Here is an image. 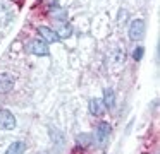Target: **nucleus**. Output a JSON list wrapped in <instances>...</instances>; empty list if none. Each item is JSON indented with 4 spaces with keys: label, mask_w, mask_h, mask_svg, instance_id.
<instances>
[{
    "label": "nucleus",
    "mask_w": 160,
    "mask_h": 154,
    "mask_svg": "<svg viewBox=\"0 0 160 154\" xmlns=\"http://www.w3.org/2000/svg\"><path fill=\"white\" fill-rule=\"evenodd\" d=\"M128 34L131 41H141L146 34V22L143 19H132L129 24Z\"/></svg>",
    "instance_id": "1"
},
{
    "label": "nucleus",
    "mask_w": 160,
    "mask_h": 154,
    "mask_svg": "<svg viewBox=\"0 0 160 154\" xmlns=\"http://www.w3.org/2000/svg\"><path fill=\"white\" fill-rule=\"evenodd\" d=\"M26 50L29 53L36 55V57H48L50 55V48H48V43L38 38V40H31L28 44H26Z\"/></svg>",
    "instance_id": "2"
},
{
    "label": "nucleus",
    "mask_w": 160,
    "mask_h": 154,
    "mask_svg": "<svg viewBox=\"0 0 160 154\" xmlns=\"http://www.w3.org/2000/svg\"><path fill=\"white\" fill-rule=\"evenodd\" d=\"M18 125V120H16L14 113L11 110L0 108V130H14Z\"/></svg>",
    "instance_id": "3"
},
{
    "label": "nucleus",
    "mask_w": 160,
    "mask_h": 154,
    "mask_svg": "<svg viewBox=\"0 0 160 154\" xmlns=\"http://www.w3.org/2000/svg\"><path fill=\"white\" fill-rule=\"evenodd\" d=\"M110 133H112V125L108 122H105V120H102V122H98L93 137L97 139L98 144H105L108 140V137H110Z\"/></svg>",
    "instance_id": "4"
},
{
    "label": "nucleus",
    "mask_w": 160,
    "mask_h": 154,
    "mask_svg": "<svg viewBox=\"0 0 160 154\" xmlns=\"http://www.w3.org/2000/svg\"><path fill=\"white\" fill-rule=\"evenodd\" d=\"M38 34L42 36V40L45 41V43H59L60 41L57 31L52 29V27H48V26H40L38 27Z\"/></svg>",
    "instance_id": "5"
},
{
    "label": "nucleus",
    "mask_w": 160,
    "mask_h": 154,
    "mask_svg": "<svg viewBox=\"0 0 160 154\" xmlns=\"http://www.w3.org/2000/svg\"><path fill=\"white\" fill-rule=\"evenodd\" d=\"M14 75L9 74V72H2L0 74V94H5V92H11L14 89Z\"/></svg>",
    "instance_id": "6"
},
{
    "label": "nucleus",
    "mask_w": 160,
    "mask_h": 154,
    "mask_svg": "<svg viewBox=\"0 0 160 154\" xmlns=\"http://www.w3.org/2000/svg\"><path fill=\"white\" fill-rule=\"evenodd\" d=\"M105 110H114L115 108V92L112 87H105L103 89V98H102Z\"/></svg>",
    "instance_id": "7"
},
{
    "label": "nucleus",
    "mask_w": 160,
    "mask_h": 154,
    "mask_svg": "<svg viewBox=\"0 0 160 154\" xmlns=\"http://www.w3.org/2000/svg\"><path fill=\"white\" fill-rule=\"evenodd\" d=\"M88 110H90V113L93 116H102L105 113V106H103V103H102V99H97V98L90 99V103H88Z\"/></svg>",
    "instance_id": "8"
},
{
    "label": "nucleus",
    "mask_w": 160,
    "mask_h": 154,
    "mask_svg": "<svg viewBox=\"0 0 160 154\" xmlns=\"http://www.w3.org/2000/svg\"><path fill=\"white\" fill-rule=\"evenodd\" d=\"M76 144H78V147H90L91 144H95V137L91 135V133H88V132H83V133H78L76 135Z\"/></svg>",
    "instance_id": "9"
},
{
    "label": "nucleus",
    "mask_w": 160,
    "mask_h": 154,
    "mask_svg": "<svg viewBox=\"0 0 160 154\" xmlns=\"http://www.w3.org/2000/svg\"><path fill=\"white\" fill-rule=\"evenodd\" d=\"M24 152H26V142L24 140H14V142L5 149L4 154H24Z\"/></svg>",
    "instance_id": "10"
},
{
    "label": "nucleus",
    "mask_w": 160,
    "mask_h": 154,
    "mask_svg": "<svg viewBox=\"0 0 160 154\" xmlns=\"http://www.w3.org/2000/svg\"><path fill=\"white\" fill-rule=\"evenodd\" d=\"M110 60L114 62V63H117V65H121L122 62L126 60V53L121 50V48H114V50L110 51Z\"/></svg>",
    "instance_id": "11"
},
{
    "label": "nucleus",
    "mask_w": 160,
    "mask_h": 154,
    "mask_svg": "<svg viewBox=\"0 0 160 154\" xmlns=\"http://www.w3.org/2000/svg\"><path fill=\"white\" fill-rule=\"evenodd\" d=\"M57 34H59V38L62 40V38H69L71 36V33H72V29H71V26L69 24H66V22H62L59 27H57Z\"/></svg>",
    "instance_id": "12"
},
{
    "label": "nucleus",
    "mask_w": 160,
    "mask_h": 154,
    "mask_svg": "<svg viewBox=\"0 0 160 154\" xmlns=\"http://www.w3.org/2000/svg\"><path fill=\"white\" fill-rule=\"evenodd\" d=\"M50 139H52L55 144H59V146L64 144V135H62V132H60L59 128H50Z\"/></svg>",
    "instance_id": "13"
},
{
    "label": "nucleus",
    "mask_w": 160,
    "mask_h": 154,
    "mask_svg": "<svg viewBox=\"0 0 160 154\" xmlns=\"http://www.w3.org/2000/svg\"><path fill=\"white\" fill-rule=\"evenodd\" d=\"M143 53H145V48L141 46V44H138V46L134 48V51H132V58H134V62H139L143 58Z\"/></svg>",
    "instance_id": "14"
}]
</instances>
